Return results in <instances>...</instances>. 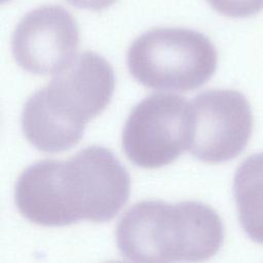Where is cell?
Here are the masks:
<instances>
[{
  "instance_id": "3957f363",
  "label": "cell",
  "mask_w": 263,
  "mask_h": 263,
  "mask_svg": "<svg viewBox=\"0 0 263 263\" xmlns=\"http://www.w3.org/2000/svg\"><path fill=\"white\" fill-rule=\"evenodd\" d=\"M122 257L137 262L203 261L222 247L218 213L199 201L143 200L130 206L116 226Z\"/></svg>"
},
{
  "instance_id": "6da1fadb",
  "label": "cell",
  "mask_w": 263,
  "mask_h": 263,
  "mask_svg": "<svg viewBox=\"0 0 263 263\" xmlns=\"http://www.w3.org/2000/svg\"><path fill=\"white\" fill-rule=\"evenodd\" d=\"M130 178L109 149L92 145L68 160L44 159L28 166L14 187V201L29 221L66 226L112 220L128 200Z\"/></svg>"
},
{
  "instance_id": "52a82bcc",
  "label": "cell",
  "mask_w": 263,
  "mask_h": 263,
  "mask_svg": "<svg viewBox=\"0 0 263 263\" xmlns=\"http://www.w3.org/2000/svg\"><path fill=\"white\" fill-rule=\"evenodd\" d=\"M79 28L68 10L59 5H43L23 16L11 37L15 62L37 75L57 73L75 55Z\"/></svg>"
},
{
  "instance_id": "8992f818",
  "label": "cell",
  "mask_w": 263,
  "mask_h": 263,
  "mask_svg": "<svg viewBox=\"0 0 263 263\" xmlns=\"http://www.w3.org/2000/svg\"><path fill=\"white\" fill-rule=\"evenodd\" d=\"M192 138L189 152L197 159L219 163L239 155L249 143L253 114L247 98L233 89H210L190 104Z\"/></svg>"
},
{
  "instance_id": "277c9868",
  "label": "cell",
  "mask_w": 263,
  "mask_h": 263,
  "mask_svg": "<svg viewBox=\"0 0 263 263\" xmlns=\"http://www.w3.org/2000/svg\"><path fill=\"white\" fill-rule=\"evenodd\" d=\"M127 67L142 85L172 91L194 90L212 78L218 63L215 45L186 28H154L129 46Z\"/></svg>"
},
{
  "instance_id": "30bf717a",
  "label": "cell",
  "mask_w": 263,
  "mask_h": 263,
  "mask_svg": "<svg viewBox=\"0 0 263 263\" xmlns=\"http://www.w3.org/2000/svg\"><path fill=\"white\" fill-rule=\"evenodd\" d=\"M71 5L80 8V9H88V10H103L105 8L113 5L117 0H65Z\"/></svg>"
},
{
  "instance_id": "5b68a950",
  "label": "cell",
  "mask_w": 263,
  "mask_h": 263,
  "mask_svg": "<svg viewBox=\"0 0 263 263\" xmlns=\"http://www.w3.org/2000/svg\"><path fill=\"white\" fill-rule=\"evenodd\" d=\"M191 138L192 112L185 98L153 93L130 111L122 132V149L135 165L156 168L189 149Z\"/></svg>"
},
{
  "instance_id": "9c48e42d",
  "label": "cell",
  "mask_w": 263,
  "mask_h": 263,
  "mask_svg": "<svg viewBox=\"0 0 263 263\" xmlns=\"http://www.w3.org/2000/svg\"><path fill=\"white\" fill-rule=\"evenodd\" d=\"M211 7L228 17H250L263 10V0H206Z\"/></svg>"
},
{
  "instance_id": "7a4b0ae2",
  "label": "cell",
  "mask_w": 263,
  "mask_h": 263,
  "mask_svg": "<svg viewBox=\"0 0 263 263\" xmlns=\"http://www.w3.org/2000/svg\"><path fill=\"white\" fill-rule=\"evenodd\" d=\"M114 87V71L102 55L79 53L27 100L21 116L26 139L43 152L72 148L110 103Z\"/></svg>"
},
{
  "instance_id": "ba28073f",
  "label": "cell",
  "mask_w": 263,
  "mask_h": 263,
  "mask_svg": "<svg viewBox=\"0 0 263 263\" xmlns=\"http://www.w3.org/2000/svg\"><path fill=\"white\" fill-rule=\"evenodd\" d=\"M233 195L241 228L253 241L263 245V152L249 156L237 167Z\"/></svg>"
}]
</instances>
